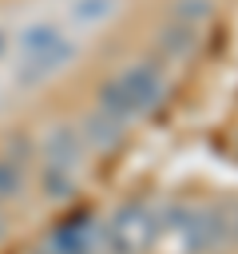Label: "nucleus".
<instances>
[{
  "label": "nucleus",
  "instance_id": "nucleus-1",
  "mask_svg": "<svg viewBox=\"0 0 238 254\" xmlns=\"http://www.w3.org/2000/svg\"><path fill=\"white\" fill-rule=\"evenodd\" d=\"M155 230H159L155 214H151L143 202H127V206H119V210L111 214V222H107V246H111L115 254H143V250L155 242Z\"/></svg>",
  "mask_w": 238,
  "mask_h": 254
},
{
  "label": "nucleus",
  "instance_id": "nucleus-12",
  "mask_svg": "<svg viewBox=\"0 0 238 254\" xmlns=\"http://www.w3.org/2000/svg\"><path fill=\"white\" fill-rule=\"evenodd\" d=\"M24 190V171L16 159H0V198H16Z\"/></svg>",
  "mask_w": 238,
  "mask_h": 254
},
{
  "label": "nucleus",
  "instance_id": "nucleus-15",
  "mask_svg": "<svg viewBox=\"0 0 238 254\" xmlns=\"http://www.w3.org/2000/svg\"><path fill=\"white\" fill-rule=\"evenodd\" d=\"M4 48H8V36H4V28H0V56H4Z\"/></svg>",
  "mask_w": 238,
  "mask_h": 254
},
{
  "label": "nucleus",
  "instance_id": "nucleus-2",
  "mask_svg": "<svg viewBox=\"0 0 238 254\" xmlns=\"http://www.w3.org/2000/svg\"><path fill=\"white\" fill-rule=\"evenodd\" d=\"M167 226L178 230V238H182V246L190 254H206V250L222 246V238H226V222H222L218 210H186V206H175V210H167Z\"/></svg>",
  "mask_w": 238,
  "mask_h": 254
},
{
  "label": "nucleus",
  "instance_id": "nucleus-6",
  "mask_svg": "<svg viewBox=\"0 0 238 254\" xmlns=\"http://www.w3.org/2000/svg\"><path fill=\"white\" fill-rule=\"evenodd\" d=\"M52 254H91V222L79 214V218H67L63 226H56Z\"/></svg>",
  "mask_w": 238,
  "mask_h": 254
},
{
  "label": "nucleus",
  "instance_id": "nucleus-10",
  "mask_svg": "<svg viewBox=\"0 0 238 254\" xmlns=\"http://www.w3.org/2000/svg\"><path fill=\"white\" fill-rule=\"evenodd\" d=\"M40 183H44V194L56 198V202H63V198L75 194V179H71V171H63V167H48Z\"/></svg>",
  "mask_w": 238,
  "mask_h": 254
},
{
  "label": "nucleus",
  "instance_id": "nucleus-14",
  "mask_svg": "<svg viewBox=\"0 0 238 254\" xmlns=\"http://www.w3.org/2000/svg\"><path fill=\"white\" fill-rule=\"evenodd\" d=\"M111 8H115V0H75L71 4V16L79 24H91V20H103Z\"/></svg>",
  "mask_w": 238,
  "mask_h": 254
},
{
  "label": "nucleus",
  "instance_id": "nucleus-18",
  "mask_svg": "<svg viewBox=\"0 0 238 254\" xmlns=\"http://www.w3.org/2000/svg\"><path fill=\"white\" fill-rule=\"evenodd\" d=\"M44 254H48V250H44Z\"/></svg>",
  "mask_w": 238,
  "mask_h": 254
},
{
  "label": "nucleus",
  "instance_id": "nucleus-11",
  "mask_svg": "<svg viewBox=\"0 0 238 254\" xmlns=\"http://www.w3.org/2000/svg\"><path fill=\"white\" fill-rule=\"evenodd\" d=\"M214 16V4L210 0H175V20L178 24H202V20H210Z\"/></svg>",
  "mask_w": 238,
  "mask_h": 254
},
{
  "label": "nucleus",
  "instance_id": "nucleus-9",
  "mask_svg": "<svg viewBox=\"0 0 238 254\" xmlns=\"http://www.w3.org/2000/svg\"><path fill=\"white\" fill-rule=\"evenodd\" d=\"M99 111H107V115H115L119 123H127L135 111H131V103H127V95H123V87H119V79H107L103 87H99Z\"/></svg>",
  "mask_w": 238,
  "mask_h": 254
},
{
  "label": "nucleus",
  "instance_id": "nucleus-3",
  "mask_svg": "<svg viewBox=\"0 0 238 254\" xmlns=\"http://www.w3.org/2000/svg\"><path fill=\"white\" fill-rule=\"evenodd\" d=\"M75 60V44L71 40H52L48 48H36V52H24V64L16 67V83H40V79H48V75H56V71H63L67 64Z\"/></svg>",
  "mask_w": 238,
  "mask_h": 254
},
{
  "label": "nucleus",
  "instance_id": "nucleus-17",
  "mask_svg": "<svg viewBox=\"0 0 238 254\" xmlns=\"http://www.w3.org/2000/svg\"><path fill=\"white\" fill-rule=\"evenodd\" d=\"M0 234H4V218H0Z\"/></svg>",
  "mask_w": 238,
  "mask_h": 254
},
{
  "label": "nucleus",
  "instance_id": "nucleus-7",
  "mask_svg": "<svg viewBox=\"0 0 238 254\" xmlns=\"http://www.w3.org/2000/svg\"><path fill=\"white\" fill-rule=\"evenodd\" d=\"M159 48H163V56H171V60H186L194 48H198V32L190 28V24H167L163 32H159Z\"/></svg>",
  "mask_w": 238,
  "mask_h": 254
},
{
  "label": "nucleus",
  "instance_id": "nucleus-5",
  "mask_svg": "<svg viewBox=\"0 0 238 254\" xmlns=\"http://www.w3.org/2000/svg\"><path fill=\"white\" fill-rule=\"evenodd\" d=\"M44 155H48V167H63L71 171L79 159H83V143H79V131L75 127H52L48 139H44Z\"/></svg>",
  "mask_w": 238,
  "mask_h": 254
},
{
  "label": "nucleus",
  "instance_id": "nucleus-4",
  "mask_svg": "<svg viewBox=\"0 0 238 254\" xmlns=\"http://www.w3.org/2000/svg\"><path fill=\"white\" fill-rule=\"evenodd\" d=\"M119 87H123V95H127V103H131L135 115L159 107V99H163V91H167L155 64H135V67H127V71L119 75Z\"/></svg>",
  "mask_w": 238,
  "mask_h": 254
},
{
  "label": "nucleus",
  "instance_id": "nucleus-8",
  "mask_svg": "<svg viewBox=\"0 0 238 254\" xmlns=\"http://www.w3.org/2000/svg\"><path fill=\"white\" fill-rule=\"evenodd\" d=\"M79 131H83V139H87V143H95V147H115V143L123 139V123H119L115 115H107V111L87 115Z\"/></svg>",
  "mask_w": 238,
  "mask_h": 254
},
{
  "label": "nucleus",
  "instance_id": "nucleus-13",
  "mask_svg": "<svg viewBox=\"0 0 238 254\" xmlns=\"http://www.w3.org/2000/svg\"><path fill=\"white\" fill-rule=\"evenodd\" d=\"M52 40H60V28H52V24H32V28L20 36V48H24V52H36V48H48Z\"/></svg>",
  "mask_w": 238,
  "mask_h": 254
},
{
  "label": "nucleus",
  "instance_id": "nucleus-16",
  "mask_svg": "<svg viewBox=\"0 0 238 254\" xmlns=\"http://www.w3.org/2000/svg\"><path fill=\"white\" fill-rule=\"evenodd\" d=\"M230 230H234V234H238V214H234V226H230Z\"/></svg>",
  "mask_w": 238,
  "mask_h": 254
}]
</instances>
